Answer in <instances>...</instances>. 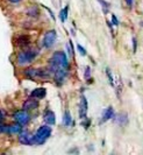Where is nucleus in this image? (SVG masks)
I'll use <instances>...</instances> for the list:
<instances>
[{
  "instance_id": "nucleus-6",
  "label": "nucleus",
  "mask_w": 143,
  "mask_h": 155,
  "mask_svg": "<svg viewBox=\"0 0 143 155\" xmlns=\"http://www.w3.org/2000/svg\"><path fill=\"white\" fill-rule=\"evenodd\" d=\"M19 142L22 145L32 146L34 145V134H30L28 131H21L19 134Z\"/></svg>"
},
{
  "instance_id": "nucleus-9",
  "label": "nucleus",
  "mask_w": 143,
  "mask_h": 155,
  "mask_svg": "<svg viewBox=\"0 0 143 155\" xmlns=\"http://www.w3.org/2000/svg\"><path fill=\"white\" fill-rule=\"evenodd\" d=\"M26 15L28 16V18H30V19H39L41 15L39 6H36V5L29 6V7L27 8V11H26Z\"/></svg>"
},
{
  "instance_id": "nucleus-21",
  "label": "nucleus",
  "mask_w": 143,
  "mask_h": 155,
  "mask_svg": "<svg viewBox=\"0 0 143 155\" xmlns=\"http://www.w3.org/2000/svg\"><path fill=\"white\" fill-rule=\"evenodd\" d=\"M106 76L108 78V83L111 86H115V83H114V78H113V75H112V71L110 68H106Z\"/></svg>"
},
{
  "instance_id": "nucleus-27",
  "label": "nucleus",
  "mask_w": 143,
  "mask_h": 155,
  "mask_svg": "<svg viewBox=\"0 0 143 155\" xmlns=\"http://www.w3.org/2000/svg\"><path fill=\"white\" fill-rule=\"evenodd\" d=\"M42 7H43V8H46V9H47V11H48V12H49V14H50V16L52 18V20H56L55 14H54V12H52V11H51L50 8H48L47 6H46V5H42Z\"/></svg>"
},
{
  "instance_id": "nucleus-4",
  "label": "nucleus",
  "mask_w": 143,
  "mask_h": 155,
  "mask_svg": "<svg viewBox=\"0 0 143 155\" xmlns=\"http://www.w3.org/2000/svg\"><path fill=\"white\" fill-rule=\"evenodd\" d=\"M13 119L15 120V123L20 124L21 126H26L30 121V116L26 110H20L13 114Z\"/></svg>"
},
{
  "instance_id": "nucleus-13",
  "label": "nucleus",
  "mask_w": 143,
  "mask_h": 155,
  "mask_svg": "<svg viewBox=\"0 0 143 155\" xmlns=\"http://www.w3.org/2000/svg\"><path fill=\"white\" fill-rule=\"evenodd\" d=\"M115 116V112H114V109L112 107V106H108L107 109L105 110L103 112V116H101V120H100V124H103V123H106L107 120H110V119H113Z\"/></svg>"
},
{
  "instance_id": "nucleus-19",
  "label": "nucleus",
  "mask_w": 143,
  "mask_h": 155,
  "mask_svg": "<svg viewBox=\"0 0 143 155\" xmlns=\"http://www.w3.org/2000/svg\"><path fill=\"white\" fill-rule=\"evenodd\" d=\"M68 14H69V5H66L63 9L59 11V19L62 22H65V20L68 19Z\"/></svg>"
},
{
  "instance_id": "nucleus-16",
  "label": "nucleus",
  "mask_w": 143,
  "mask_h": 155,
  "mask_svg": "<svg viewBox=\"0 0 143 155\" xmlns=\"http://www.w3.org/2000/svg\"><path fill=\"white\" fill-rule=\"evenodd\" d=\"M24 77L29 78V79H36L39 78V69H34V68H28L24 71Z\"/></svg>"
},
{
  "instance_id": "nucleus-25",
  "label": "nucleus",
  "mask_w": 143,
  "mask_h": 155,
  "mask_svg": "<svg viewBox=\"0 0 143 155\" xmlns=\"http://www.w3.org/2000/svg\"><path fill=\"white\" fill-rule=\"evenodd\" d=\"M6 116H7V113H6V111L2 109H0V123H2L5 119H6Z\"/></svg>"
},
{
  "instance_id": "nucleus-26",
  "label": "nucleus",
  "mask_w": 143,
  "mask_h": 155,
  "mask_svg": "<svg viewBox=\"0 0 143 155\" xmlns=\"http://www.w3.org/2000/svg\"><path fill=\"white\" fill-rule=\"evenodd\" d=\"M112 23L113 26H119V19L116 18L115 14H112Z\"/></svg>"
},
{
  "instance_id": "nucleus-11",
  "label": "nucleus",
  "mask_w": 143,
  "mask_h": 155,
  "mask_svg": "<svg viewBox=\"0 0 143 155\" xmlns=\"http://www.w3.org/2000/svg\"><path fill=\"white\" fill-rule=\"evenodd\" d=\"M15 43L17 47H27L30 43V36L27 34H21L19 36H16Z\"/></svg>"
},
{
  "instance_id": "nucleus-29",
  "label": "nucleus",
  "mask_w": 143,
  "mask_h": 155,
  "mask_svg": "<svg viewBox=\"0 0 143 155\" xmlns=\"http://www.w3.org/2000/svg\"><path fill=\"white\" fill-rule=\"evenodd\" d=\"M126 1V5L128 6V8H133L134 6V0H125Z\"/></svg>"
},
{
  "instance_id": "nucleus-31",
  "label": "nucleus",
  "mask_w": 143,
  "mask_h": 155,
  "mask_svg": "<svg viewBox=\"0 0 143 155\" xmlns=\"http://www.w3.org/2000/svg\"><path fill=\"white\" fill-rule=\"evenodd\" d=\"M11 4H19V2H21L22 0H8Z\"/></svg>"
},
{
  "instance_id": "nucleus-1",
  "label": "nucleus",
  "mask_w": 143,
  "mask_h": 155,
  "mask_svg": "<svg viewBox=\"0 0 143 155\" xmlns=\"http://www.w3.org/2000/svg\"><path fill=\"white\" fill-rule=\"evenodd\" d=\"M69 60L64 51H55L49 60L48 70L51 75H54L58 69H69Z\"/></svg>"
},
{
  "instance_id": "nucleus-2",
  "label": "nucleus",
  "mask_w": 143,
  "mask_h": 155,
  "mask_svg": "<svg viewBox=\"0 0 143 155\" xmlns=\"http://www.w3.org/2000/svg\"><path fill=\"white\" fill-rule=\"evenodd\" d=\"M39 55V50L37 49H28V50H22L20 51L17 56H16V62L19 65H26L32 63L36 56Z\"/></svg>"
},
{
  "instance_id": "nucleus-10",
  "label": "nucleus",
  "mask_w": 143,
  "mask_h": 155,
  "mask_svg": "<svg viewBox=\"0 0 143 155\" xmlns=\"http://www.w3.org/2000/svg\"><path fill=\"white\" fill-rule=\"evenodd\" d=\"M39 107V99L36 98H33V97H29L28 99H26V101L22 105V109L28 111V110H33V109H37Z\"/></svg>"
},
{
  "instance_id": "nucleus-23",
  "label": "nucleus",
  "mask_w": 143,
  "mask_h": 155,
  "mask_svg": "<svg viewBox=\"0 0 143 155\" xmlns=\"http://www.w3.org/2000/svg\"><path fill=\"white\" fill-rule=\"evenodd\" d=\"M90 125H91V120L88 119V118H85V119H83V123H81V126L85 128V130H87L88 127H90Z\"/></svg>"
},
{
  "instance_id": "nucleus-28",
  "label": "nucleus",
  "mask_w": 143,
  "mask_h": 155,
  "mask_svg": "<svg viewBox=\"0 0 143 155\" xmlns=\"http://www.w3.org/2000/svg\"><path fill=\"white\" fill-rule=\"evenodd\" d=\"M132 41H133V51L136 53V50H137V40H136V38H133Z\"/></svg>"
},
{
  "instance_id": "nucleus-32",
  "label": "nucleus",
  "mask_w": 143,
  "mask_h": 155,
  "mask_svg": "<svg viewBox=\"0 0 143 155\" xmlns=\"http://www.w3.org/2000/svg\"><path fill=\"white\" fill-rule=\"evenodd\" d=\"M141 26H142V27H143V21H142V22H141Z\"/></svg>"
},
{
  "instance_id": "nucleus-14",
  "label": "nucleus",
  "mask_w": 143,
  "mask_h": 155,
  "mask_svg": "<svg viewBox=\"0 0 143 155\" xmlns=\"http://www.w3.org/2000/svg\"><path fill=\"white\" fill-rule=\"evenodd\" d=\"M43 119H44V121H46L48 125H50V126L55 125L56 124L55 112L51 111V110H47V111L44 112V114H43Z\"/></svg>"
},
{
  "instance_id": "nucleus-17",
  "label": "nucleus",
  "mask_w": 143,
  "mask_h": 155,
  "mask_svg": "<svg viewBox=\"0 0 143 155\" xmlns=\"http://www.w3.org/2000/svg\"><path fill=\"white\" fill-rule=\"evenodd\" d=\"M22 131V126L20 124L8 125V134H20Z\"/></svg>"
},
{
  "instance_id": "nucleus-22",
  "label": "nucleus",
  "mask_w": 143,
  "mask_h": 155,
  "mask_svg": "<svg viewBox=\"0 0 143 155\" xmlns=\"http://www.w3.org/2000/svg\"><path fill=\"white\" fill-rule=\"evenodd\" d=\"M77 49H78V51H79V54L81 55V56H86V54H87V53H86V49L81 46V45L78 43V45H77Z\"/></svg>"
},
{
  "instance_id": "nucleus-18",
  "label": "nucleus",
  "mask_w": 143,
  "mask_h": 155,
  "mask_svg": "<svg viewBox=\"0 0 143 155\" xmlns=\"http://www.w3.org/2000/svg\"><path fill=\"white\" fill-rule=\"evenodd\" d=\"M72 124V117L70 111H65L63 116V125L65 127H70Z\"/></svg>"
},
{
  "instance_id": "nucleus-20",
  "label": "nucleus",
  "mask_w": 143,
  "mask_h": 155,
  "mask_svg": "<svg viewBox=\"0 0 143 155\" xmlns=\"http://www.w3.org/2000/svg\"><path fill=\"white\" fill-rule=\"evenodd\" d=\"M100 5H101V8H103V13L105 14H107L108 13V11H110V7H111V4L110 2H107L106 0H97Z\"/></svg>"
},
{
  "instance_id": "nucleus-30",
  "label": "nucleus",
  "mask_w": 143,
  "mask_h": 155,
  "mask_svg": "<svg viewBox=\"0 0 143 155\" xmlns=\"http://www.w3.org/2000/svg\"><path fill=\"white\" fill-rule=\"evenodd\" d=\"M107 25H108V27H110V29H111V33L114 35V29H113V23L111 21H107Z\"/></svg>"
},
{
  "instance_id": "nucleus-12",
  "label": "nucleus",
  "mask_w": 143,
  "mask_h": 155,
  "mask_svg": "<svg viewBox=\"0 0 143 155\" xmlns=\"http://www.w3.org/2000/svg\"><path fill=\"white\" fill-rule=\"evenodd\" d=\"M113 121L115 124H118L119 126H126L128 124V114L122 112V113H119V114H115L114 118H113Z\"/></svg>"
},
{
  "instance_id": "nucleus-8",
  "label": "nucleus",
  "mask_w": 143,
  "mask_h": 155,
  "mask_svg": "<svg viewBox=\"0 0 143 155\" xmlns=\"http://www.w3.org/2000/svg\"><path fill=\"white\" fill-rule=\"evenodd\" d=\"M52 76H54L56 84L57 85H61L63 83V81L65 79V77L68 76V69H58Z\"/></svg>"
},
{
  "instance_id": "nucleus-15",
  "label": "nucleus",
  "mask_w": 143,
  "mask_h": 155,
  "mask_svg": "<svg viewBox=\"0 0 143 155\" xmlns=\"http://www.w3.org/2000/svg\"><path fill=\"white\" fill-rule=\"evenodd\" d=\"M46 94H47V90L44 89V87H37V89H35L34 91H32L30 93V97L33 98H36V99H42V98H44L46 97Z\"/></svg>"
},
{
  "instance_id": "nucleus-5",
  "label": "nucleus",
  "mask_w": 143,
  "mask_h": 155,
  "mask_svg": "<svg viewBox=\"0 0 143 155\" xmlns=\"http://www.w3.org/2000/svg\"><path fill=\"white\" fill-rule=\"evenodd\" d=\"M56 40H57V33L56 31L51 29V31H47L43 36V41H42V46L47 49H50L51 47L55 45Z\"/></svg>"
},
{
  "instance_id": "nucleus-7",
  "label": "nucleus",
  "mask_w": 143,
  "mask_h": 155,
  "mask_svg": "<svg viewBox=\"0 0 143 155\" xmlns=\"http://www.w3.org/2000/svg\"><path fill=\"white\" fill-rule=\"evenodd\" d=\"M87 99H86V97L83 94L81 96V98H80V103H79V111H78V113H79V118L83 120V119H85V118H87Z\"/></svg>"
},
{
  "instance_id": "nucleus-24",
  "label": "nucleus",
  "mask_w": 143,
  "mask_h": 155,
  "mask_svg": "<svg viewBox=\"0 0 143 155\" xmlns=\"http://www.w3.org/2000/svg\"><path fill=\"white\" fill-rule=\"evenodd\" d=\"M84 78H85L86 81L91 78V68H90L88 65L86 67V68H85V72H84Z\"/></svg>"
},
{
  "instance_id": "nucleus-3",
  "label": "nucleus",
  "mask_w": 143,
  "mask_h": 155,
  "mask_svg": "<svg viewBox=\"0 0 143 155\" xmlns=\"http://www.w3.org/2000/svg\"><path fill=\"white\" fill-rule=\"evenodd\" d=\"M51 135V127L48 125H43L39 127V130L34 134V145H43L49 137Z\"/></svg>"
}]
</instances>
